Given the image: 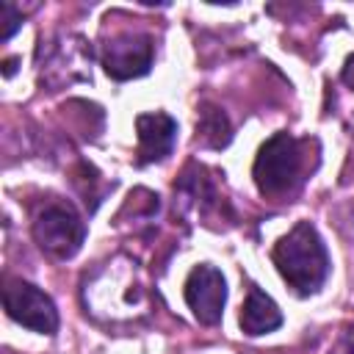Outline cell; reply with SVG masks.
<instances>
[{
	"mask_svg": "<svg viewBox=\"0 0 354 354\" xmlns=\"http://www.w3.org/2000/svg\"><path fill=\"white\" fill-rule=\"evenodd\" d=\"M136 130H138V160L141 163H155L171 155L174 141H177V122L163 113H141L136 116Z\"/></svg>",
	"mask_w": 354,
	"mask_h": 354,
	"instance_id": "cell-7",
	"label": "cell"
},
{
	"mask_svg": "<svg viewBox=\"0 0 354 354\" xmlns=\"http://www.w3.org/2000/svg\"><path fill=\"white\" fill-rule=\"evenodd\" d=\"M230 138H232V133H230L227 116L218 108L205 105L199 111V122H196V144L210 147V149H221L230 144Z\"/></svg>",
	"mask_w": 354,
	"mask_h": 354,
	"instance_id": "cell-9",
	"label": "cell"
},
{
	"mask_svg": "<svg viewBox=\"0 0 354 354\" xmlns=\"http://www.w3.org/2000/svg\"><path fill=\"white\" fill-rule=\"evenodd\" d=\"M340 77H343V83L354 91V55L346 58V66H343V75H340Z\"/></svg>",
	"mask_w": 354,
	"mask_h": 354,
	"instance_id": "cell-11",
	"label": "cell"
},
{
	"mask_svg": "<svg viewBox=\"0 0 354 354\" xmlns=\"http://www.w3.org/2000/svg\"><path fill=\"white\" fill-rule=\"evenodd\" d=\"M3 307L17 324H22V326H28L33 332L53 335L58 329V310H55L53 299L44 290H39L36 285L25 282V279L6 277Z\"/></svg>",
	"mask_w": 354,
	"mask_h": 354,
	"instance_id": "cell-4",
	"label": "cell"
},
{
	"mask_svg": "<svg viewBox=\"0 0 354 354\" xmlns=\"http://www.w3.org/2000/svg\"><path fill=\"white\" fill-rule=\"evenodd\" d=\"M332 354H354V332H348V335L340 340V346H337Z\"/></svg>",
	"mask_w": 354,
	"mask_h": 354,
	"instance_id": "cell-12",
	"label": "cell"
},
{
	"mask_svg": "<svg viewBox=\"0 0 354 354\" xmlns=\"http://www.w3.org/2000/svg\"><path fill=\"white\" fill-rule=\"evenodd\" d=\"M307 141L293 138L290 133H274L254 158V183L263 196H285L290 194L304 177L307 169Z\"/></svg>",
	"mask_w": 354,
	"mask_h": 354,
	"instance_id": "cell-2",
	"label": "cell"
},
{
	"mask_svg": "<svg viewBox=\"0 0 354 354\" xmlns=\"http://www.w3.org/2000/svg\"><path fill=\"white\" fill-rule=\"evenodd\" d=\"M0 14H3V41L6 39H11V33L19 28V22H22V14L11 6V3H0Z\"/></svg>",
	"mask_w": 354,
	"mask_h": 354,
	"instance_id": "cell-10",
	"label": "cell"
},
{
	"mask_svg": "<svg viewBox=\"0 0 354 354\" xmlns=\"http://www.w3.org/2000/svg\"><path fill=\"white\" fill-rule=\"evenodd\" d=\"M277 326H282V313H279L277 301L268 293H263L257 285H252L246 293L243 310H241V329L246 335L257 337V335L274 332Z\"/></svg>",
	"mask_w": 354,
	"mask_h": 354,
	"instance_id": "cell-8",
	"label": "cell"
},
{
	"mask_svg": "<svg viewBox=\"0 0 354 354\" xmlns=\"http://www.w3.org/2000/svg\"><path fill=\"white\" fill-rule=\"evenodd\" d=\"M274 266L296 293H315L329 277V254L310 221H299L274 246Z\"/></svg>",
	"mask_w": 354,
	"mask_h": 354,
	"instance_id": "cell-1",
	"label": "cell"
},
{
	"mask_svg": "<svg viewBox=\"0 0 354 354\" xmlns=\"http://www.w3.org/2000/svg\"><path fill=\"white\" fill-rule=\"evenodd\" d=\"M33 238L50 257L69 260L80 252L86 238V224L69 202L50 199L33 216Z\"/></svg>",
	"mask_w": 354,
	"mask_h": 354,
	"instance_id": "cell-3",
	"label": "cell"
},
{
	"mask_svg": "<svg viewBox=\"0 0 354 354\" xmlns=\"http://www.w3.org/2000/svg\"><path fill=\"white\" fill-rule=\"evenodd\" d=\"M183 296H185V304L191 307V313L199 324H207V326L218 324L221 313H224V304H227L224 274L218 268H213L210 263L196 266L185 279Z\"/></svg>",
	"mask_w": 354,
	"mask_h": 354,
	"instance_id": "cell-6",
	"label": "cell"
},
{
	"mask_svg": "<svg viewBox=\"0 0 354 354\" xmlns=\"http://www.w3.org/2000/svg\"><path fill=\"white\" fill-rule=\"evenodd\" d=\"M152 55H155V44L147 33L124 30V33L111 36V41L102 47V66L111 77L130 80V77H141L149 72Z\"/></svg>",
	"mask_w": 354,
	"mask_h": 354,
	"instance_id": "cell-5",
	"label": "cell"
}]
</instances>
